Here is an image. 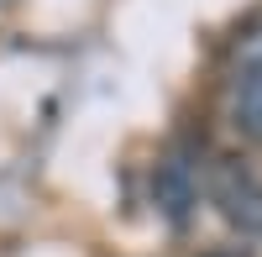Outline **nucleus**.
I'll use <instances>...</instances> for the list:
<instances>
[{
	"label": "nucleus",
	"instance_id": "obj_1",
	"mask_svg": "<svg viewBox=\"0 0 262 257\" xmlns=\"http://www.w3.org/2000/svg\"><path fill=\"white\" fill-rule=\"evenodd\" d=\"M231 121H236L242 137L262 142V37L247 48L242 74H236V84H231Z\"/></svg>",
	"mask_w": 262,
	"mask_h": 257
}]
</instances>
